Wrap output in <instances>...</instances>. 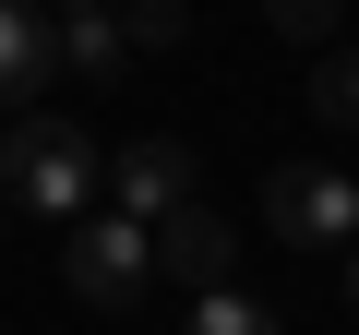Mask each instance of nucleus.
Returning <instances> with one entry per match:
<instances>
[{
    "label": "nucleus",
    "mask_w": 359,
    "mask_h": 335,
    "mask_svg": "<svg viewBox=\"0 0 359 335\" xmlns=\"http://www.w3.org/2000/svg\"><path fill=\"white\" fill-rule=\"evenodd\" d=\"M96 180H108V156H96L72 120L13 108V132H0V192H13V204H36V216H84Z\"/></svg>",
    "instance_id": "f257e3e1"
},
{
    "label": "nucleus",
    "mask_w": 359,
    "mask_h": 335,
    "mask_svg": "<svg viewBox=\"0 0 359 335\" xmlns=\"http://www.w3.org/2000/svg\"><path fill=\"white\" fill-rule=\"evenodd\" d=\"M60 287L84 311H144L156 287V228L120 204V216H60Z\"/></svg>",
    "instance_id": "f03ea898"
},
{
    "label": "nucleus",
    "mask_w": 359,
    "mask_h": 335,
    "mask_svg": "<svg viewBox=\"0 0 359 335\" xmlns=\"http://www.w3.org/2000/svg\"><path fill=\"white\" fill-rule=\"evenodd\" d=\"M264 228L287 252H347L359 240V168H276L264 180Z\"/></svg>",
    "instance_id": "7ed1b4c3"
},
{
    "label": "nucleus",
    "mask_w": 359,
    "mask_h": 335,
    "mask_svg": "<svg viewBox=\"0 0 359 335\" xmlns=\"http://www.w3.org/2000/svg\"><path fill=\"white\" fill-rule=\"evenodd\" d=\"M228 264H240V228H228L216 204H168V216H156V275H168L180 299H192V287H216Z\"/></svg>",
    "instance_id": "20e7f679"
},
{
    "label": "nucleus",
    "mask_w": 359,
    "mask_h": 335,
    "mask_svg": "<svg viewBox=\"0 0 359 335\" xmlns=\"http://www.w3.org/2000/svg\"><path fill=\"white\" fill-rule=\"evenodd\" d=\"M48 72H60V13H48V0H0V120L36 108Z\"/></svg>",
    "instance_id": "39448f33"
},
{
    "label": "nucleus",
    "mask_w": 359,
    "mask_h": 335,
    "mask_svg": "<svg viewBox=\"0 0 359 335\" xmlns=\"http://www.w3.org/2000/svg\"><path fill=\"white\" fill-rule=\"evenodd\" d=\"M108 192H120V204H132V216L156 228L168 204H192V144H168V132L120 144V156H108Z\"/></svg>",
    "instance_id": "423d86ee"
},
{
    "label": "nucleus",
    "mask_w": 359,
    "mask_h": 335,
    "mask_svg": "<svg viewBox=\"0 0 359 335\" xmlns=\"http://www.w3.org/2000/svg\"><path fill=\"white\" fill-rule=\"evenodd\" d=\"M60 60H72V72H132V48H120V0H72V13H60Z\"/></svg>",
    "instance_id": "0eeeda50"
},
{
    "label": "nucleus",
    "mask_w": 359,
    "mask_h": 335,
    "mask_svg": "<svg viewBox=\"0 0 359 335\" xmlns=\"http://www.w3.org/2000/svg\"><path fill=\"white\" fill-rule=\"evenodd\" d=\"M120 48H132V60L192 48V0H120Z\"/></svg>",
    "instance_id": "6e6552de"
},
{
    "label": "nucleus",
    "mask_w": 359,
    "mask_h": 335,
    "mask_svg": "<svg viewBox=\"0 0 359 335\" xmlns=\"http://www.w3.org/2000/svg\"><path fill=\"white\" fill-rule=\"evenodd\" d=\"M311 120H323V132H359V48H335V36H323V60H311Z\"/></svg>",
    "instance_id": "1a4fd4ad"
},
{
    "label": "nucleus",
    "mask_w": 359,
    "mask_h": 335,
    "mask_svg": "<svg viewBox=\"0 0 359 335\" xmlns=\"http://www.w3.org/2000/svg\"><path fill=\"white\" fill-rule=\"evenodd\" d=\"M180 323H204V335H264L276 311H264L252 287H228V275H216V287H192V299H180Z\"/></svg>",
    "instance_id": "9d476101"
},
{
    "label": "nucleus",
    "mask_w": 359,
    "mask_h": 335,
    "mask_svg": "<svg viewBox=\"0 0 359 335\" xmlns=\"http://www.w3.org/2000/svg\"><path fill=\"white\" fill-rule=\"evenodd\" d=\"M264 25L299 36V48H323V36H335V0H264Z\"/></svg>",
    "instance_id": "9b49d317"
},
{
    "label": "nucleus",
    "mask_w": 359,
    "mask_h": 335,
    "mask_svg": "<svg viewBox=\"0 0 359 335\" xmlns=\"http://www.w3.org/2000/svg\"><path fill=\"white\" fill-rule=\"evenodd\" d=\"M347 311H359V252H347Z\"/></svg>",
    "instance_id": "f8f14e48"
},
{
    "label": "nucleus",
    "mask_w": 359,
    "mask_h": 335,
    "mask_svg": "<svg viewBox=\"0 0 359 335\" xmlns=\"http://www.w3.org/2000/svg\"><path fill=\"white\" fill-rule=\"evenodd\" d=\"M60 13H72V0H60Z\"/></svg>",
    "instance_id": "ddd939ff"
}]
</instances>
